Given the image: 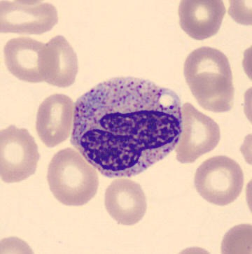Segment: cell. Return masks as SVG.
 I'll return each mask as SVG.
<instances>
[{"label": "cell", "instance_id": "1", "mask_svg": "<svg viewBox=\"0 0 252 254\" xmlns=\"http://www.w3.org/2000/svg\"><path fill=\"white\" fill-rule=\"evenodd\" d=\"M181 132L175 91L149 80L117 77L78 99L71 144L104 176L127 178L164 159Z\"/></svg>", "mask_w": 252, "mask_h": 254}, {"label": "cell", "instance_id": "2", "mask_svg": "<svg viewBox=\"0 0 252 254\" xmlns=\"http://www.w3.org/2000/svg\"><path fill=\"white\" fill-rule=\"evenodd\" d=\"M184 74L194 98L204 110L224 113L233 108L232 70L224 53L207 47L192 51L186 59Z\"/></svg>", "mask_w": 252, "mask_h": 254}, {"label": "cell", "instance_id": "3", "mask_svg": "<svg viewBox=\"0 0 252 254\" xmlns=\"http://www.w3.org/2000/svg\"><path fill=\"white\" fill-rule=\"evenodd\" d=\"M47 180L53 195L66 206H82L98 191L96 170L77 151L67 148L53 157Z\"/></svg>", "mask_w": 252, "mask_h": 254}, {"label": "cell", "instance_id": "4", "mask_svg": "<svg viewBox=\"0 0 252 254\" xmlns=\"http://www.w3.org/2000/svg\"><path fill=\"white\" fill-rule=\"evenodd\" d=\"M195 187L206 201L218 206L232 203L243 190L244 175L234 160L225 156L212 157L197 169Z\"/></svg>", "mask_w": 252, "mask_h": 254}, {"label": "cell", "instance_id": "5", "mask_svg": "<svg viewBox=\"0 0 252 254\" xmlns=\"http://www.w3.org/2000/svg\"><path fill=\"white\" fill-rule=\"evenodd\" d=\"M40 155L28 129L10 126L0 132V175L5 183L27 180L37 170Z\"/></svg>", "mask_w": 252, "mask_h": 254}, {"label": "cell", "instance_id": "6", "mask_svg": "<svg viewBox=\"0 0 252 254\" xmlns=\"http://www.w3.org/2000/svg\"><path fill=\"white\" fill-rule=\"evenodd\" d=\"M219 126L190 103L182 108V132L176 146L180 163H194L202 155L217 147L220 141Z\"/></svg>", "mask_w": 252, "mask_h": 254}, {"label": "cell", "instance_id": "7", "mask_svg": "<svg viewBox=\"0 0 252 254\" xmlns=\"http://www.w3.org/2000/svg\"><path fill=\"white\" fill-rule=\"evenodd\" d=\"M1 33L42 35L59 21L57 9L42 1H0Z\"/></svg>", "mask_w": 252, "mask_h": 254}, {"label": "cell", "instance_id": "8", "mask_svg": "<svg viewBox=\"0 0 252 254\" xmlns=\"http://www.w3.org/2000/svg\"><path fill=\"white\" fill-rule=\"evenodd\" d=\"M75 105L69 97L54 94L41 104L36 129L47 147H55L68 139L74 125Z\"/></svg>", "mask_w": 252, "mask_h": 254}, {"label": "cell", "instance_id": "9", "mask_svg": "<svg viewBox=\"0 0 252 254\" xmlns=\"http://www.w3.org/2000/svg\"><path fill=\"white\" fill-rule=\"evenodd\" d=\"M105 207L119 224L132 226L145 215L147 203L139 184L129 179H117L107 187Z\"/></svg>", "mask_w": 252, "mask_h": 254}, {"label": "cell", "instance_id": "10", "mask_svg": "<svg viewBox=\"0 0 252 254\" xmlns=\"http://www.w3.org/2000/svg\"><path fill=\"white\" fill-rule=\"evenodd\" d=\"M226 13L221 0H184L178 10L182 30L195 40H204L217 34Z\"/></svg>", "mask_w": 252, "mask_h": 254}, {"label": "cell", "instance_id": "11", "mask_svg": "<svg viewBox=\"0 0 252 254\" xmlns=\"http://www.w3.org/2000/svg\"><path fill=\"white\" fill-rule=\"evenodd\" d=\"M44 47L45 44L30 37L11 39L4 49V62L8 70L25 82H42Z\"/></svg>", "mask_w": 252, "mask_h": 254}, {"label": "cell", "instance_id": "12", "mask_svg": "<svg viewBox=\"0 0 252 254\" xmlns=\"http://www.w3.org/2000/svg\"><path fill=\"white\" fill-rule=\"evenodd\" d=\"M78 68L76 53L63 36H56L45 44L42 56L44 81L67 88L74 83Z\"/></svg>", "mask_w": 252, "mask_h": 254}]
</instances>
